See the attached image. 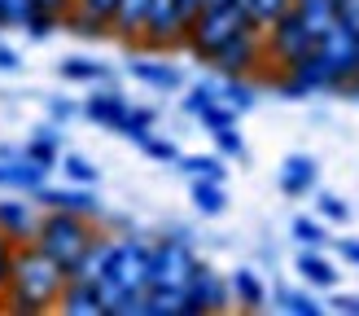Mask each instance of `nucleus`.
<instances>
[{"instance_id":"c9c22d12","label":"nucleus","mask_w":359,"mask_h":316,"mask_svg":"<svg viewBox=\"0 0 359 316\" xmlns=\"http://www.w3.org/2000/svg\"><path fill=\"white\" fill-rule=\"evenodd\" d=\"M197 123H202L206 132H219V128H237V110L232 105H224V101H210L202 114H197Z\"/></svg>"},{"instance_id":"1a4fd4ad","label":"nucleus","mask_w":359,"mask_h":316,"mask_svg":"<svg viewBox=\"0 0 359 316\" xmlns=\"http://www.w3.org/2000/svg\"><path fill=\"white\" fill-rule=\"evenodd\" d=\"M184 40H189V22H184V13H180L175 0H149L145 31H140L136 48L167 53V48H184Z\"/></svg>"},{"instance_id":"4468645a","label":"nucleus","mask_w":359,"mask_h":316,"mask_svg":"<svg viewBox=\"0 0 359 316\" xmlns=\"http://www.w3.org/2000/svg\"><path fill=\"white\" fill-rule=\"evenodd\" d=\"M145 13H149V0H114L110 9V35L123 40L128 48L140 44V31H145Z\"/></svg>"},{"instance_id":"4c0bfd02","label":"nucleus","mask_w":359,"mask_h":316,"mask_svg":"<svg viewBox=\"0 0 359 316\" xmlns=\"http://www.w3.org/2000/svg\"><path fill=\"white\" fill-rule=\"evenodd\" d=\"M140 150H145L149 158H154V163H175V158H180V145H175V140H167V136H145V140H140Z\"/></svg>"},{"instance_id":"7c9ffc66","label":"nucleus","mask_w":359,"mask_h":316,"mask_svg":"<svg viewBox=\"0 0 359 316\" xmlns=\"http://www.w3.org/2000/svg\"><path fill=\"white\" fill-rule=\"evenodd\" d=\"M276 308L290 312V316H320L325 303H316L307 290H276Z\"/></svg>"},{"instance_id":"4be33fe9","label":"nucleus","mask_w":359,"mask_h":316,"mask_svg":"<svg viewBox=\"0 0 359 316\" xmlns=\"http://www.w3.org/2000/svg\"><path fill=\"white\" fill-rule=\"evenodd\" d=\"M228 290H232V298H237L245 312H259L267 303V286L259 281L255 268H237V272H232V281H228Z\"/></svg>"},{"instance_id":"3c124183","label":"nucleus","mask_w":359,"mask_h":316,"mask_svg":"<svg viewBox=\"0 0 359 316\" xmlns=\"http://www.w3.org/2000/svg\"><path fill=\"white\" fill-rule=\"evenodd\" d=\"M18 154H22L18 145H0V163H9V158H18Z\"/></svg>"},{"instance_id":"8fccbe9b","label":"nucleus","mask_w":359,"mask_h":316,"mask_svg":"<svg viewBox=\"0 0 359 316\" xmlns=\"http://www.w3.org/2000/svg\"><path fill=\"white\" fill-rule=\"evenodd\" d=\"M35 5H40V9H53V13H66L75 0H35Z\"/></svg>"},{"instance_id":"49530a36","label":"nucleus","mask_w":359,"mask_h":316,"mask_svg":"<svg viewBox=\"0 0 359 316\" xmlns=\"http://www.w3.org/2000/svg\"><path fill=\"white\" fill-rule=\"evenodd\" d=\"M337 255H342L351 268H359V242L355 237H346V242H337Z\"/></svg>"},{"instance_id":"c03bdc74","label":"nucleus","mask_w":359,"mask_h":316,"mask_svg":"<svg viewBox=\"0 0 359 316\" xmlns=\"http://www.w3.org/2000/svg\"><path fill=\"white\" fill-rule=\"evenodd\" d=\"M0 70H5V75H13V70H22V58H18V48L0 44Z\"/></svg>"},{"instance_id":"7ed1b4c3","label":"nucleus","mask_w":359,"mask_h":316,"mask_svg":"<svg viewBox=\"0 0 359 316\" xmlns=\"http://www.w3.org/2000/svg\"><path fill=\"white\" fill-rule=\"evenodd\" d=\"M93 237H97V224L88 216H75V211H44L40 228H35V246L53 263H62V272H70V263L88 251Z\"/></svg>"},{"instance_id":"dca6fc26","label":"nucleus","mask_w":359,"mask_h":316,"mask_svg":"<svg viewBox=\"0 0 359 316\" xmlns=\"http://www.w3.org/2000/svg\"><path fill=\"white\" fill-rule=\"evenodd\" d=\"M53 312H62V316H105L101 294H97V281H66Z\"/></svg>"},{"instance_id":"de8ad7c7","label":"nucleus","mask_w":359,"mask_h":316,"mask_svg":"<svg viewBox=\"0 0 359 316\" xmlns=\"http://www.w3.org/2000/svg\"><path fill=\"white\" fill-rule=\"evenodd\" d=\"M75 5H83V9H93V13H101L105 22H110V9H114V0H75Z\"/></svg>"},{"instance_id":"e433bc0d","label":"nucleus","mask_w":359,"mask_h":316,"mask_svg":"<svg viewBox=\"0 0 359 316\" xmlns=\"http://www.w3.org/2000/svg\"><path fill=\"white\" fill-rule=\"evenodd\" d=\"M290 233H294V242L298 246H325V224L320 220H311V216H294V224H290Z\"/></svg>"},{"instance_id":"58836bf2","label":"nucleus","mask_w":359,"mask_h":316,"mask_svg":"<svg viewBox=\"0 0 359 316\" xmlns=\"http://www.w3.org/2000/svg\"><path fill=\"white\" fill-rule=\"evenodd\" d=\"M215 136V150H219L224 158H245V140L237 128H219V132H210Z\"/></svg>"},{"instance_id":"f704fd0d","label":"nucleus","mask_w":359,"mask_h":316,"mask_svg":"<svg viewBox=\"0 0 359 316\" xmlns=\"http://www.w3.org/2000/svg\"><path fill=\"white\" fill-rule=\"evenodd\" d=\"M35 0H0V31H22Z\"/></svg>"},{"instance_id":"ea45409f","label":"nucleus","mask_w":359,"mask_h":316,"mask_svg":"<svg viewBox=\"0 0 359 316\" xmlns=\"http://www.w3.org/2000/svg\"><path fill=\"white\" fill-rule=\"evenodd\" d=\"M316 206H320V216H325L329 224H346V220H351V206L337 198V193H320Z\"/></svg>"},{"instance_id":"473e14b6","label":"nucleus","mask_w":359,"mask_h":316,"mask_svg":"<svg viewBox=\"0 0 359 316\" xmlns=\"http://www.w3.org/2000/svg\"><path fill=\"white\" fill-rule=\"evenodd\" d=\"M57 27H62V13H53V9H40V5H35V9H31V18L22 22V31L31 35V40H48V35L57 31Z\"/></svg>"},{"instance_id":"79ce46f5","label":"nucleus","mask_w":359,"mask_h":316,"mask_svg":"<svg viewBox=\"0 0 359 316\" xmlns=\"http://www.w3.org/2000/svg\"><path fill=\"white\" fill-rule=\"evenodd\" d=\"M9 268H13V242L0 233V294H5V286H9Z\"/></svg>"},{"instance_id":"393cba45","label":"nucleus","mask_w":359,"mask_h":316,"mask_svg":"<svg viewBox=\"0 0 359 316\" xmlns=\"http://www.w3.org/2000/svg\"><path fill=\"white\" fill-rule=\"evenodd\" d=\"M57 75L70 79V84H110L114 70L105 66V62H93V58H66L57 66Z\"/></svg>"},{"instance_id":"423d86ee","label":"nucleus","mask_w":359,"mask_h":316,"mask_svg":"<svg viewBox=\"0 0 359 316\" xmlns=\"http://www.w3.org/2000/svg\"><path fill=\"white\" fill-rule=\"evenodd\" d=\"M316 48V35L307 31V22L298 18V9L290 5L276 22H267L263 27V53H267V62H272L276 70H290L294 62H302L307 53Z\"/></svg>"},{"instance_id":"39448f33","label":"nucleus","mask_w":359,"mask_h":316,"mask_svg":"<svg viewBox=\"0 0 359 316\" xmlns=\"http://www.w3.org/2000/svg\"><path fill=\"white\" fill-rule=\"evenodd\" d=\"M241 27H255L245 18V9L232 0V5H202L193 13V22H189V40H184V48L193 53L197 62H210V53L219 48L228 35H237Z\"/></svg>"},{"instance_id":"c85d7f7f","label":"nucleus","mask_w":359,"mask_h":316,"mask_svg":"<svg viewBox=\"0 0 359 316\" xmlns=\"http://www.w3.org/2000/svg\"><path fill=\"white\" fill-rule=\"evenodd\" d=\"M154 123H158V110H149V105H128V114H123V123H118L114 132L140 145V140L154 132Z\"/></svg>"},{"instance_id":"f257e3e1","label":"nucleus","mask_w":359,"mask_h":316,"mask_svg":"<svg viewBox=\"0 0 359 316\" xmlns=\"http://www.w3.org/2000/svg\"><path fill=\"white\" fill-rule=\"evenodd\" d=\"M66 286L62 263H53L35 242L13 246V268H9V286L0 294V312L9 316H44L57 308V294Z\"/></svg>"},{"instance_id":"cd10ccee","label":"nucleus","mask_w":359,"mask_h":316,"mask_svg":"<svg viewBox=\"0 0 359 316\" xmlns=\"http://www.w3.org/2000/svg\"><path fill=\"white\" fill-rule=\"evenodd\" d=\"M171 167H180L193 180V176H206V180H224V154H180Z\"/></svg>"},{"instance_id":"aec40b11","label":"nucleus","mask_w":359,"mask_h":316,"mask_svg":"<svg viewBox=\"0 0 359 316\" xmlns=\"http://www.w3.org/2000/svg\"><path fill=\"white\" fill-rule=\"evenodd\" d=\"M22 154L31 158V163H40L44 171H53L62 163V132H57V123H48V128H40L27 145H22Z\"/></svg>"},{"instance_id":"a878e982","label":"nucleus","mask_w":359,"mask_h":316,"mask_svg":"<svg viewBox=\"0 0 359 316\" xmlns=\"http://www.w3.org/2000/svg\"><path fill=\"white\" fill-rule=\"evenodd\" d=\"M294 9H298V18L307 22V31L316 35H325L333 22H337V9H333V0H294Z\"/></svg>"},{"instance_id":"09e8293b","label":"nucleus","mask_w":359,"mask_h":316,"mask_svg":"<svg viewBox=\"0 0 359 316\" xmlns=\"http://www.w3.org/2000/svg\"><path fill=\"white\" fill-rule=\"evenodd\" d=\"M175 5H180V13H184V22H193V13H197V9H202V5H206V0H175Z\"/></svg>"},{"instance_id":"37998d69","label":"nucleus","mask_w":359,"mask_h":316,"mask_svg":"<svg viewBox=\"0 0 359 316\" xmlns=\"http://www.w3.org/2000/svg\"><path fill=\"white\" fill-rule=\"evenodd\" d=\"M333 9H337V22L359 31V0H333Z\"/></svg>"},{"instance_id":"603ef678","label":"nucleus","mask_w":359,"mask_h":316,"mask_svg":"<svg viewBox=\"0 0 359 316\" xmlns=\"http://www.w3.org/2000/svg\"><path fill=\"white\" fill-rule=\"evenodd\" d=\"M206 5H232V0H206Z\"/></svg>"},{"instance_id":"20e7f679","label":"nucleus","mask_w":359,"mask_h":316,"mask_svg":"<svg viewBox=\"0 0 359 316\" xmlns=\"http://www.w3.org/2000/svg\"><path fill=\"white\" fill-rule=\"evenodd\" d=\"M197 268H202V259L193 251L189 228H171V233H163L158 242H149V286L184 290Z\"/></svg>"},{"instance_id":"0eeeda50","label":"nucleus","mask_w":359,"mask_h":316,"mask_svg":"<svg viewBox=\"0 0 359 316\" xmlns=\"http://www.w3.org/2000/svg\"><path fill=\"white\" fill-rule=\"evenodd\" d=\"M219 75H245L255 79L259 70L267 66V53H263V27H241L237 35H228V40L210 53V62Z\"/></svg>"},{"instance_id":"a19ab883","label":"nucleus","mask_w":359,"mask_h":316,"mask_svg":"<svg viewBox=\"0 0 359 316\" xmlns=\"http://www.w3.org/2000/svg\"><path fill=\"white\" fill-rule=\"evenodd\" d=\"M75 114H79V105H75V101H66V97H48V119L57 123V128H62V123H70Z\"/></svg>"},{"instance_id":"bb28decb","label":"nucleus","mask_w":359,"mask_h":316,"mask_svg":"<svg viewBox=\"0 0 359 316\" xmlns=\"http://www.w3.org/2000/svg\"><path fill=\"white\" fill-rule=\"evenodd\" d=\"M219 101L224 105H232L237 114H245V110H255V84H250L245 75H224V84H219Z\"/></svg>"},{"instance_id":"a211bd4d","label":"nucleus","mask_w":359,"mask_h":316,"mask_svg":"<svg viewBox=\"0 0 359 316\" xmlns=\"http://www.w3.org/2000/svg\"><path fill=\"white\" fill-rule=\"evenodd\" d=\"M48 180V171L40 163H31L27 154L9 158V163H0V189H13V193H35Z\"/></svg>"},{"instance_id":"f03ea898","label":"nucleus","mask_w":359,"mask_h":316,"mask_svg":"<svg viewBox=\"0 0 359 316\" xmlns=\"http://www.w3.org/2000/svg\"><path fill=\"white\" fill-rule=\"evenodd\" d=\"M149 290V242L145 237H110L105 251V268L97 277V294L105 316H114V308L123 303V294H140Z\"/></svg>"},{"instance_id":"2eb2a0df","label":"nucleus","mask_w":359,"mask_h":316,"mask_svg":"<svg viewBox=\"0 0 359 316\" xmlns=\"http://www.w3.org/2000/svg\"><path fill=\"white\" fill-rule=\"evenodd\" d=\"M320 185V163L311 154H290L280 163V193L285 198H302V193H311Z\"/></svg>"},{"instance_id":"ddd939ff","label":"nucleus","mask_w":359,"mask_h":316,"mask_svg":"<svg viewBox=\"0 0 359 316\" xmlns=\"http://www.w3.org/2000/svg\"><path fill=\"white\" fill-rule=\"evenodd\" d=\"M79 114H83V119H93L97 128L114 132L118 123H123V114H128V97H123L114 84H105L101 93H93V97H88V101L79 105Z\"/></svg>"},{"instance_id":"f3484780","label":"nucleus","mask_w":359,"mask_h":316,"mask_svg":"<svg viewBox=\"0 0 359 316\" xmlns=\"http://www.w3.org/2000/svg\"><path fill=\"white\" fill-rule=\"evenodd\" d=\"M128 70H132V75H136L140 84L158 88V93H180V88H184V70H180V66H171V62L132 58V62H128Z\"/></svg>"},{"instance_id":"72a5a7b5","label":"nucleus","mask_w":359,"mask_h":316,"mask_svg":"<svg viewBox=\"0 0 359 316\" xmlns=\"http://www.w3.org/2000/svg\"><path fill=\"white\" fill-rule=\"evenodd\" d=\"M210 101H219V84L202 79V84H193V88H189V93H184V101H180V105H184V114H193V119H197V114H202Z\"/></svg>"},{"instance_id":"412c9836","label":"nucleus","mask_w":359,"mask_h":316,"mask_svg":"<svg viewBox=\"0 0 359 316\" xmlns=\"http://www.w3.org/2000/svg\"><path fill=\"white\" fill-rule=\"evenodd\" d=\"M189 198H193V206L202 211V216H210V220L228 211V189H224V180H206V176H193Z\"/></svg>"},{"instance_id":"b1692460","label":"nucleus","mask_w":359,"mask_h":316,"mask_svg":"<svg viewBox=\"0 0 359 316\" xmlns=\"http://www.w3.org/2000/svg\"><path fill=\"white\" fill-rule=\"evenodd\" d=\"M62 27H66L70 35H83V40H105V35H110V22H105L101 13L83 9V5H70V9L62 13Z\"/></svg>"},{"instance_id":"6e6552de","label":"nucleus","mask_w":359,"mask_h":316,"mask_svg":"<svg viewBox=\"0 0 359 316\" xmlns=\"http://www.w3.org/2000/svg\"><path fill=\"white\" fill-rule=\"evenodd\" d=\"M316 58L325 62V70H329L333 84H337V93H342V88L359 75V31L346 27V22H333L316 40Z\"/></svg>"},{"instance_id":"9b49d317","label":"nucleus","mask_w":359,"mask_h":316,"mask_svg":"<svg viewBox=\"0 0 359 316\" xmlns=\"http://www.w3.org/2000/svg\"><path fill=\"white\" fill-rule=\"evenodd\" d=\"M232 303V290H228V281L215 272V268H197L193 281L184 286V316H206V312H224Z\"/></svg>"},{"instance_id":"f8f14e48","label":"nucleus","mask_w":359,"mask_h":316,"mask_svg":"<svg viewBox=\"0 0 359 316\" xmlns=\"http://www.w3.org/2000/svg\"><path fill=\"white\" fill-rule=\"evenodd\" d=\"M40 216H44V211L35 206V198H0V233H5L13 246L35 242Z\"/></svg>"},{"instance_id":"2f4dec72","label":"nucleus","mask_w":359,"mask_h":316,"mask_svg":"<svg viewBox=\"0 0 359 316\" xmlns=\"http://www.w3.org/2000/svg\"><path fill=\"white\" fill-rule=\"evenodd\" d=\"M237 5L245 9V18H250L255 27H267V22H276V18L290 9L294 0H237Z\"/></svg>"},{"instance_id":"6ab92c4d","label":"nucleus","mask_w":359,"mask_h":316,"mask_svg":"<svg viewBox=\"0 0 359 316\" xmlns=\"http://www.w3.org/2000/svg\"><path fill=\"white\" fill-rule=\"evenodd\" d=\"M294 268H298V277L307 281V286H320V290H333L337 286V268L320 255V246H302Z\"/></svg>"},{"instance_id":"a18cd8bd","label":"nucleus","mask_w":359,"mask_h":316,"mask_svg":"<svg viewBox=\"0 0 359 316\" xmlns=\"http://www.w3.org/2000/svg\"><path fill=\"white\" fill-rule=\"evenodd\" d=\"M333 312H342V316H359V294H337V298H333Z\"/></svg>"},{"instance_id":"9d476101","label":"nucleus","mask_w":359,"mask_h":316,"mask_svg":"<svg viewBox=\"0 0 359 316\" xmlns=\"http://www.w3.org/2000/svg\"><path fill=\"white\" fill-rule=\"evenodd\" d=\"M31 198H35L40 211H75V216H88V220L105 216V206L97 198V185H66V189H57V185L44 180Z\"/></svg>"},{"instance_id":"5701e85b","label":"nucleus","mask_w":359,"mask_h":316,"mask_svg":"<svg viewBox=\"0 0 359 316\" xmlns=\"http://www.w3.org/2000/svg\"><path fill=\"white\" fill-rule=\"evenodd\" d=\"M105 251H110V237L97 233L93 242H88V251H83L75 263H70L66 281H97V277H101V268H105Z\"/></svg>"},{"instance_id":"c756f323","label":"nucleus","mask_w":359,"mask_h":316,"mask_svg":"<svg viewBox=\"0 0 359 316\" xmlns=\"http://www.w3.org/2000/svg\"><path fill=\"white\" fill-rule=\"evenodd\" d=\"M57 167L66 171V180H70V185H97V180H101V167H97L88 154H62V163H57Z\"/></svg>"}]
</instances>
